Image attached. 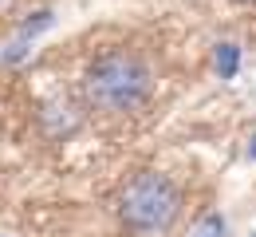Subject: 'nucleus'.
Here are the masks:
<instances>
[{
    "label": "nucleus",
    "mask_w": 256,
    "mask_h": 237,
    "mask_svg": "<svg viewBox=\"0 0 256 237\" xmlns=\"http://www.w3.org/2000/svg\"><path fill=\"white\" fill-rule=\"evenodd\" d=\"M252 237H256V233H252Z\"/></svg>",
    "instance_id": "obj_7"
},
{
    "label": "nucleus",
    "mask_w": 256,
    "mask_h": 237,
    "mask_svg": "<svg viewBox=\"0 0 256 237\" xmlns=\"http://www.w3.org/2000/svg\"><path fill=\"white\" fill-rule=\"evenodd\" d=\"M182 190L170 174L162 170H138L134 178L122 182L118 198H114V213H118V225L134 237H158L170 233L174 221L182 217Z\"/></svg>",
    "instance_id": "obj_2"
},
{
    "label": "nucleus",
    "mask_w": 256,
    "mask_h": 237,
    "mask_svg": "<svg viewBox=\"0 0 256 237\" xmlns=\"http://www.w3.org/2000/svg\"><path fill=\"white\" fill-rule=\"evenodd\" d=\"M252 142H256V138H252ZM252 154H256V146H252Z\"/></svg>",
    "instance_id": "obj_6"
},
{
    "label": "nucleus",
    "mask_w": 256,
    "mask_h": 237,
    "mask_svg": "<svg viewBox=\"0 0 256 237\" xmlns=\"http://www.w3.org/2000/svg\"><path fill=\"white\" fill-rule=\"evenodd\" d=\"M150 91L154 71L130 48H110L83 71V99L98 115H134L150 103Z\"/></svg>",
    "instance_id": "obj_1"
},
{
    "label": "nucleus",
    "mask_w": 256,
    "mask_h": 237,
    "mask_svg": "<svg viewBox=\"0 0 256 237\" xmlns=\"http://www.w3.org/2000/svg\"><path fill=\"white\" fill-rule=\"evenodd\" d=\"M193 237H224V221L217 217V213H209V217H201V221H197Z\"/></svg>",
    "instance_id": "obj_3"
},
{
    "label": "nucleus",
    "mask_w": 256,
    "mask_h": 237,
    "mask_svg": "<svg viewBox=\"0 0 256 237\" xmlns=\"http://www.w3.org/2000/svg\"><path fill=\"white\" fill-rule=\"evenodd\" d=\"M217 71H221L224 79L236 71V48H232V44H221V52H217Z\"/></svg>",
    "instance_id": "obj_4"
},
{
    "label": "nucleus",
    "mask_w": 256,
    "mask_h": 237,
    "mask_svg": "<svg viewBox=\"0 0 256 237\" xmlns=\"http://www.w3.org/2000/svg\"><path fill=\"white\" fill-rule=\"evenodd\" d=\"M8 4H12V0H0V8H8Z\"/></svg>",
    "instance_id": "obj_5"
}]
</instances>
